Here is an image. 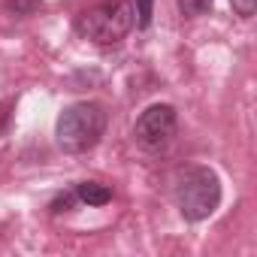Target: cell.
I'll return each instance as SVG.
<instances>
[{
	"label": "cell",
	"instance_id": "277c9868",
	"mask_svg": "<svg viewBox=\"0 0 257 257\" xmlns=\"http://www.w3.org/2000/svg\"><path fill=\"white\" fill-rule=\"evenodd\" d=\"M176 127H179V115L170 103H155L149 106L140 118H137V127H134V137L143 149L149 152H164L173 137H176Z\"/></svg>",
	"mask_w": 257,
	"mask_h": 257
},
{
	"label": "cell",
	"instance_id": "7a4b0ae2",
	"mask_svg": "<svg viewBox=\"0 0 257 257\" xmlns=\"http://www.w3.org/2000/svg\"><path fill=\"white\" fill-rule=\"evenodd\" d=\"M176 203L185 221H206L221 206V179L209 167H188L176 179Z\"/></svg>",
	"mask_w": 257,
	"mask_h": 257
},
{
	"label": "cell",
	"instance_id": "3957f363",
	"mask_svg": "<svg viewBox=\"0 0 257 257\" xmlns=\"http://www.w3.org/2000/svg\"><path fill=\"white\" fill-rule=\"evenodd\" d=\"M134 28V4L131 0H106L97 4L85 13H79L76 19V31L97 43V46H115L121 43Z\"/></svg>",
	"mask_w": 257,
	"mask_h": 257
},
{
	"label": "cell",
	"instance_id": "9c48e42d",
	"mask_svg": "<svg viewBox=\"0 0 257 257\" xmlns=\"http://www.w3.org/2000/svg\"><path fill=\"white\" fill-rule=\"evenodd\" d=\"M230 4H233V13L239 19H251L254 10H257V0H230Z\"/></svg>",
	"mask_w": 257,
	"mask_h": 257
},
{
	"label": "cell",
	"instance_id": "30bf717a",
	"mask_svg": "<svg viewBox=\"0 0 257 257\" xmlns=\"http://www.w3.org/2000/svg\"><path fill=\"white\" fill-rule=\"evenodd\" d=\"M73 203H79L76 191H73V194H64V197H58V200L52 203V212H55V215H61V212H70V206H73Z\"/></svg>",
	"mask_w": 257,
	"mask_h": 257
},
{
	"label": "cell",
	"instance_id": "6da1fadb",
	"mask_svg": "<svg viewBox=\"0 0 257 257\" xmlns=\"http://www.w3.org/2000/svg\"><path fill=\"white\" fill-rule=\"evenodd\" d=\"M103 131H106V109L100 103H88V100L67 106L55 124L58 146L70 155L91 152L100 143Z\"/></svg>",
	"mask_w": 257,
	"mask_h": 257
},
{
	"label": "cell",
	"instance_id": "8fae6325",
	"mask_svg": "<svg viewBox=\"0 0 257 257\" xmlns=\"http://www.w3.org/2000/svg\"><path fill=\"white\" fill-rule=\"evenodd\" d=\"M10 115H13V103H0V137H4V131L10 127Z\"/></svg>",
	"mask_w": 257,
	"mask_h": 257
},
{
	"label": "cell",
	"instance_id": "ba28073f",
	"mask_svg": "<svg viewBox=\"0 0 257 257\" xmlns=\"http://www.w3.org/2000/svg\"><path fill=\"white\" fill-rule=\"evenodd\" d=\"M212 4L215 0H179V10H182L185 19H200L212 10Z\"/></svg>",
	"mask_w": 257,
	"mask_h": 257
},
{
	"label": "cell",
	"instance_id": "8992f818",
	"mask_svg": "<svg viewBox=\"0 0 257 257\" xmlns=\"http://www.w3.org/2000/svg\"><path fill=\"white\" fill-rule=\"evenodd\" d=\"M137 10H134V25L140 31H149L152 25V13H155V0H134Z\"/></svg>",
	"mask_w": 257,
	"mask_h": 257
},
{
	"label": "cell",
	"instance_id": "5b68a950",
	"mask_svg": "<svg viewBox=\"0 0 257 257\" xmlns=\"http://www.w3.org/2000/svg\"><path fill=\"white\" fill-rule=\"evenodd\" d=\"M76 197H79V203H88V206H106L112 200V188L103 182H79Z\"/></svg>",
	"mask_w": 257,
	"mask_h": 257
},
{
	"label": "cell",
	"instance_id": "52a82bcc",
	"mask_svg": "<svg viewBox=\"0 0 257 257\" xmlns=\"http://www.w3.org/2000/svg\"><path fill=\"white\" fill-rule=\"evenodd\" d=\"M7 10L19 19H28V16L43 10V0H7Z\"/></svg>",
	"mask_w": 257,
	"mask_h": 257
}]
</instances>
